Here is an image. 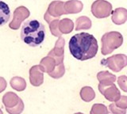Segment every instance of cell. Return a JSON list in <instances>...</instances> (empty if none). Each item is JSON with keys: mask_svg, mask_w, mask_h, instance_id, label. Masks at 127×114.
I'll use <instances>...</instances> for the list:
<instances>
[{"mask_svg": "<svg viewBox=\"0 0 127 114\" xmlns=\"http://www.w3.org/2000/svg\"><path fill=\"white\" fill-rule=\"evenodd\" d=\"M21 40L30 47L42 45L46 37V29L42 23L37 19H29L23 22L21 28Z\"/></svg>", "mask_w": 127, "mask_h": 114, "instance_id": "2", "label": "cell"}, {"mask_svg": "<svg viewBox=\"0 0 127 114\" xmlns=\"http://www.w3.org/2000/svg\"><path fill=\"white\" fill-rule=\"evenodd\" d=\"M2 103L10 114H21L24 110L22 100L14 93H7L2 97Z\"/></svg>", "mask_w": 127, "mask_h": 114, "instance_id": "3", "label": "cell"}, {"mask_svg": "<svg viewBox=\"0 0 127 114\" xmlns=\"http://www.w3.org/2000/svg\"><path fill=\"white\" fill-rule=\"evenodd\" d=\"M11 86L18 91H22L26 88V82L23 78H14L10 82Z\"/></svg>", "mask_w": 127, "mask_h": 114, "instance_id": "5", "label": "cell"}, {"mask_svg": "<svg viewBox=\"0 0 127 114\" xmlns=\"http://www.w3.org/2000/svg\"><path fill=\"white\" fill-rule=\"evenodd\" d=\"M68 48L71 55L79 61H85L95 57L98 45L94 35L86 32L75 34L69 40Z\"/></svg>", "mask_w": 127, "mask_h": 114, "instance_id": "1", "label": "cell"}, {"mask_svg": "<svg viewBox=\"0 0 127 114\" xmlns=\"http://www.w3.org/2000/svg\"><path fill=\"white\" fill-rule=\"evenodd\" d=\"M0 114H3V113H2V110H1V109H0Z\"/></svg>", "mask_w": 127, "mask_h": 114, "instance_id": "7", "label": "cell"}, {"mask_svg": "<svg viewBox=\"0 0 127 114\" xmlns=\"http://www.w3.org/2000/svg\"><path fill=\"white\" fill-rule=\"evenodd\" d=\"M10 9L6 2L0 0V27L5 25L10 19Z\"/></svg>", "mask_w": 127, "mask_h": 114, "instance_id": "4", "label": "cell"}, {"mask_svg": "<svg viewBox=\"0 0 127 114\" xmlns=\"http://www.w3.org/2000/svg\"><path fill=\"white\" fill-rule=\"evenodd\" d=\"M6 86V83L5 79H3L2 78H0V93L5 90Z\"/></svg>", "mask_w": 127, "mask_h": 114, "instance_id": "6", "label": "cell"}]
</instances>
